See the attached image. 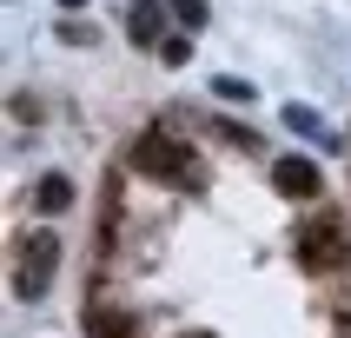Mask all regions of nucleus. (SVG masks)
<instances>
[{
  "mask_svg": "<svg viewBox=\"0 0 351 338\" xmlns=\"http://www.w3.org/2000/svg\"><path fill=\"white\" fill-rule=\"evenodd\" d=\"M133 166H139V173H153V179H173V186H199V159H193V146H179L173 133H139Z\"/></svg>",
  "mask_w": 351,
  "mask_h": 338,
  "instance_id": "obj_1",
  "label": "nucleus"
},
{
  "mask_svg": "<svg viewBox=\"0 0 351 338\" xmlns=\"http://www.w3.org/2000/svg\"><path fill=\"white\" fill-rule=\"evenodd\" d=\"M53 265H60V245L47 232H34L27 245H20V265H14V292L20 298H40L47 292V278H53Z\"/></svg>",
  "mask_w": 351,
  "mask_h": 338,
  "instance_id": "obj_2",
  "label": "nucleus"
},
{
  "mask_svg": "<svg viewBox=\"0 0 351 338\" xmlns=\"http://www.w3.org/2000/svg\"><path fill=\"white\" fill-rule=\"evenodd\" d=\"M272 186L285 199H318V166L305 153H285V159H272Z\"/></svg>",
  "mask_w": 351,
  "mask_h": 338,
  "instance_id": "obj_3",
  "label": "nucleus"
},
{
  "mask_svg": "<svg viewBox=\"0 0 351 338\" xmlns=\"http://www.w3.org/2000/svg\"><path fill=\"white\" fill-rule=\"evenodd\" d=\"M298 252H305V265H345V239H338V226H312V232L298 239Z\"/></svg>",
  "mask_w": 351,
  "mask_h": 338,
  "instance_id": "obj_4",
  "label": "nucleus"
},
{
  "mask_svg": "<svg viewBox=\"0 0 351 338\" xmlns=\"http://www.w3.org/2000/svg\"><path fill=\"white\" fill-rule=\"evenodd\" d=\"M86 338H139V332H133V318H126V312L93 305V312H86Z\"/></svg>",
  "mask_w": 351,
  "mask_h": 338,
  "instance_id": "obj_5",
  "label": "nucleus"
},
{
  "mask_svg": "<svg viewBox=\"0 0 351 338\" xmlns=\"http://www.w3.org/2000/svg\"><path fill=\"white\" fill-rule=\"evenodd\" d=\"M126 34H133V47H159V7L153 0H139L133 14H126Z\"/></svg>",
  "mask_w": 351,
  "mask_h": 338,
  "instance_id": "obj_6",
  "label": "nucleus"
},
{
  "mask_svg": "<svg viewBox=\"0 0 351 338\" xmlns=\"http://www.w3.org/2000/svg\"><path fill=\"white\" fill-rule=\"evenodd\" d=\"M40 206H47V213H66V206H73V179H66V173H47V179H40Z\"/></svg>",
  "mask_w": 351,
  "mask_h": 338,
  "instance_id": "obj_7",
  "label": "nucleus"
},
{
  "mask_svg": "<svg viewBox=\"0 0 351 338\" xmlns=\"http://www.w3.org/2000/svg\"><path fill=\"white\" fill-rule=\"evenodd\" d=\"M285 126H292V133H305V139H312V133H318V113H312V106H285Z\"/></svg>",
  "mask_w": 351,
  "mask_h": 338,
  "instance_id": "obj_8",
  "label": "nucleus"
},
{
  "mask_svg": "<svg viewBox=\"0 0 351 338\" xmlns=\"http://www.w3.org/2000/svg\"><path fill=\"white\" fill-rule=\"evenodd\" d=\"M213 93H219V99H252V86H245V80H232V73H226V80H213Z\"/></svg>",
  "mask_w": 351,
  "mask_h": 338,
  "instance_id": "obj_9",
  "label": "nucleus"
},
{
  "mask_svg": "<svg viewBox=\"0 0 351 338\" xmlns=\"http://www.w3.org/2000/svg\"><path fill=\"white\" fill-rule=\"evenodd\" d=\"M173 14L186 20V27H199V20H206V0H173Z\"/></svg>",
  "mask_w": 351,
  "mask_h": 338,
  "instance_id": "obj_10",
  "label": "nucleus"
},
{
  "mask_svg": "<svg viewBox=\"0 0 351 338\" xmlns=\"http://www.w3.org/2000/svg\"><path fill=\"white\" fill-rule=\"evenodd\" d=\"M60 7H86V0H60Z\"/></svg>",
  "mask_w": 351,
  "mask_h": 338,
  "instance_id": "obj_11",
  "label": "nucleus"
}]
</instances>
